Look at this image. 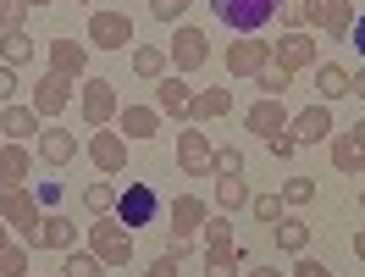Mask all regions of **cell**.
<instances>
[{
    "mask_svg": "<svg viewBox=\"0 0 365 277\" xmlns=\"http://www.w3.org/2000/svg\"><path fill=\"white\" fill-rule=\"evenodd\" d=\"M200 233H205V250H227V244H232V216H227V211H222V216H205V228H200Z\"/></svg>",
    "mask_w": 365,
    "mask_h": 277,
    "instance_id": "38",
    "label": "cell"
},
{
    "mask_svg": "<svg viewBox=\"0 0 365 277\" xmlns=\"http://www.w3.org/2000/svg\"><path fill=\"white\" fill-rule=\"evenodd\" d=\"M294 277H338V272H332L327 261H310V255H299V261H294Z\"/></svg>",
    "mask_w": 365,
    "mask_h": 277,
    "instance_id": "43",
    "label": "cell"
},
{
    "mask_svg": "<svg viewBox=\"0 0 365 277\" xmlns=\"http://www.w3.org/2000/svg\"><path fill=\"white\" fill-rule=\"evenodd\" d=\"M360 211H365V188H360Z\"/></svg>",
    "mask_w": 365,
    "mask_h": 277,
    "instance_id": "55",
    "label": "cell"
},
{
    "mask_svg": "<svg viewBox=\"0 0 365 277\" xmlns=\"http://www.w3.org/2000/svg\"><path fill=\"white\" fill-rule=\"evenodd\" d=\"M50 72H61V78H83L89 72V50L78 45V39H50Z\"/></svg>",
    "mask_w": 365,
    "mask_h": 277,
    "instance_id": "17",
    "label": "cell"
},
{
    "mask_svg": "<svg viewBox=\"0 0 365 277\" xmlns=\"http://www.w3.org/2000/svg\"><path fill=\"white\" fill-rule=\"evenodd\" d=\"M6 94H17V67L0 61V100H6Z\"/></svg>",
    "mask_w": 365,
    "mask_h": 277,
    "instance_id": "48",
    "label": "cell"
},
{
    "mask_svg": "<svg viewBox=\"0 0 365 277\" xmlns=\"http://www.w3.org/2000/svg\"><path fill=\"white\" fill-rule=\"evenodd\" d=\"M266 61H272V45L255 39V34H244V39H232V45H227V78H255Z\"/></svg>",
    "mask_w": 365,
    "mask_h": 277,
    "instance_id": "9",
    "label": "cell"
},
{
    "mask_svg": "<svg viewBox=\"0 0 365 277\" xmlns=\"http://www.w3.org/2000/svg\"><path fill=\"white\" fill-rule=\"evenodd\" d=\"M349 89H354V72L343 67V61H321V67H316V94H321V106L343 100Z\"/></svg>",
    "mask_w": 365,
    "mask_h": 277,
    "instance_id": "19",
    "label": "cell"
},
{
    "mask_svg": "<svg viewBox=\"0 0 365 277\" xmlns=\"http://www.w3.org/2000/svg\"><path fill=\"white\" fill-rule=\"evenodd\" d=\"M332 166L349 172V178L365 172V150H360V138H354V134H338V138H332Z\"/></svg>",
    "mask_w": 365,
    "mask_h": 277,
    "instance_id": "27",
    "label": "cell"
},
{
    "mask_svg": "<svg viewBox=\"0 0 365 277\" xmlns=\"http://www.w3.org/2000/svg\"><path fill=\"white\" fill-rule=\"evenodd\" d=\"M210 178H244V150H216V172H210Z\"/></svg>",
    "mask_w": 365,
    "mask_h": 277,
    "instance_id": "40",
    "label": "cell"
},
{
    "mask_svg": "<svg viewBox=\"0 0 365 277\" xmlns=\"http://www.w3.org/2000/svg\"><path fill=\"white\" fill-rule=\"evenodd\" d=\"M89 250L100 255L106 266H128V261H133V233L106 211V216H94V228H89Z\"/></svg>",
    "mask_w": 365,
    "mask_h": 277,
    "instance_id": "3",
    "label": "cell"
},
{
    "mask_svg": "<svg viewBox=\"0 0 365 277\" xmlns=\"http://www.w3.org/2000/svg\"><path fill=\"white\" fill-rule=\"evenodd\" d=\"M216 206L227 211V216H232V211H244V206H250V188L238 183V178H216Z\"/></svg>",
    "mask_w": 365,
    "mask_h": 277,
    "instance_id": "34",
    "label": "cell"
},
{
    "mask_svg": "<svg viewBox=\"0 0 365 277\" xmlns=\"http://www.w3.org/2000/svg\"><path fill=\"white\" fill-rule=\"evenodd\" d=\"M304 244H310V222H304V216H282V222H277V250L304 255Z\"/></svg>",
    "mask_w": 365,
    "mask_h": 277,
    "instance_id": "28",
    "label": "cell"
},
{
    "mask_svg": "<svg viewBox=\"0 0 365 277\" xmlns=\"http://www.w3.org/2000/svg\"><path fill=\"white\" fill-rule=\"evenodd\" d=\"M166 67H172V61H166V50H155V45H138L133 50V72H138V78H155V84H160Z\"/></svg>",
    "mask_w": 365,
    "mask_h": 277,
    "instance_id": "30",
    "label": "cell"
},
{
    "mask_svg": "<svg viewBox=\"0 0 365 277\" xmlns=\"http://www.w3.org/2000/svg\"><path fill=\"white\" fill-rule=\"evenodd\" d=\"M288 134L299 138V144H321V138H332L338 128H332V106H304V111L288 116Z\"/></svg>",
    "mask_w": 365,
    "mask_h": 277,
    "instance_id": "10",
    "label": "cell"
},
{
    "mask_svg": "<svg viewBox=\"0 0 365 277\" xmlns=\"http://www.w3.org/2000/svg\"><path fill=\"white\" fill-rule=\"evenodd\" d=\"M288 78H294V72L272 67V61H266V67L255 72V84H260V94H266V100H282V94H288Z\"/></svg>",
    "mask_w": 365,
    "mask_h": 277,
    "instance_id": "36",
    "label": "cell"
},
{
    "mask_svg": "<svg viewBox=\"0 0 365 277\" xmlns=\"http://www.w3.org/2000/svg\"><path fill=\"white\" fill-rule=\"evenodd\" d=\"M178 6H188V0H178Z\"/></svg>",
    "mask_w": 365,
    "mask_h": 277,
    "instance_id": "58",
    "label": "cell"
},
{
    "mask_svg": "<svg viewBox=\"0 0 365 277\" xmlns=\"http://www.w3.org/2000/svg\"><path fill=\"white\" fill-rule=\"evenodd\" d=\"M89 161L100 166V172H122V166H128V138L116 134V128H94V138H89Z\"/></svg>",
    "mask_w": 365,
    "mask_h": 277,
    "instance_id": "13",
    "label": "cell"
},
{
    "mask_svg": "<svg viewBox=\"0 0 365 277\" xmlns=\"http://www.w3.org/2000/svg\"><path fill=\"white\" fill-rule=\"evenodd\" d=\"M266 150H272V156H282V161H288V156H294V150H299V138L288 134V128H282V134H277V138H266Z\"/></svg>",
    "mask_w": 365,
    "mask_h": 277,
    "instance_id": "45",
    "label": "cell"
},
{
    "mask_svg": "<svg viewBox=\"0 0 365 277\" xmlns=\"http://www.w3.org/2000/svg\"><path fill=\"white\" fill-rule=\"evenodd\" d=\"M89 45L94 50H133V17H122V11H89Z\"/></svg>",
    "mask_w": 365,
    "mask_h": 277,
    "instance_id": "8",
    "label": "cell"
},
{
    "mask_svg": "<svg viewBox=\"0 0 365 277\" xmlns=\"http://www.w3.org/2000/svg\"><path fill=\"white\" fill-rule=\"evenodd\" d=\"M310 23H316L327 39H349V28H354V6H349V0H310Z\"/></svg>",
    "mask_w": 365,
    "mask_h": 277,
    "instance_id": "11",
    "label": "cell"
},
{
    "mask_svg": "<svg viewBox=\"0 0 365 277\" xmlns=\"http://www.w3.org/2000/svg\"><path fill=\"white\" fill-rule=\"evenodd\" d=\"M277 6H282V0H210V11H216L238 39H244V34H260V28L277 17Z\"/></svg>",
    "mask_w": 365,
    "mask_h": 277,
    "instance_id": "2",
    "label": "cell"
},
{
    "mask_svg": "<svg viewBox=\"0 0 365 277\" xmlns=\"http://www.w3.org/2000/svg\"><path fill=\"white\" fill-rule=\"evenodd\" d=\"M160 255H172V261H188V255H194V238H182V233H172V238H166V250Z\"/></svg>",
    "mask_w": 365,
    "mask_h": 277,
    "instance_id": "46",
    "label": "cell"
},
{
    "mask_svg": "<svg viewBox=\"0 0 365 277\" xmlns=\"http://www.w3.org/2000/svg\"><path fill=\"white\" fill-rule=\"evenodd\" d=\"M78 6H94V0H78Z\"/></svg>",
    "mask_w": 365,
    "mask_h": 277,
    "instance_id": "56",
    "label": "cell"
},
{
    "mask_svg": "<svg viewBox=\"0 0 365 277\" xmlns=\"http://www.w3.org/2000/svg\"><path fill=\"white\" fill-rule=\"evenodd\" d=\"M116 134L144 144V138L160 134V111H155V106H122V111H116Z\"/></svg>",
    "mask_w": 365,
    "mask_h": 277,
    "instance_id": "16",
    "label": "cell"
},
{
    "mask_svg": "<svg viewBox=\"0 0 365 277\" xmlns=\"http://www.w3.org/2000/svg\"><path fill=\"white\" fill-rule=\"evenodd\" d=\"M61 277H106V261L94 250H67V266H61Z\"/></svg>",
    "mask_w": 365,
    "mask_h": 277,
    "instance_id": "32",
    "label": "cell"
},
{
    "mask_svg": "<svg viewBox=\"0 0 365 277\" xmlns=\"http://www.w3.org/2000/svg\"><path fill=\"white\" fill-rule=\"evenodd\" d=\"M150 17H160V23L178 28L182 23V6H178V0H150Z\"/></svg>",
    "mask_w": 365,
    "mask_h": 277,
    "instance_id": "44",
    "label": "cell"
},
{
    "mask_svg": "<svg viewBox=\"0 0 365 277\" xmlns=\"http://www.w3.org/2000/svg\"><path fill=\"white\" fill-rule=\"evenodd\" d=\"M39 250H78V222H67L61 211H50L39 222Z\"/></svg>",
    "mask_w": 365,
    "mask_h": 277,
    "instance_id": "22",
    "label": "cell"
},
{
    "mask_svg": "<svg viewBox=\"0 0 365 277\" xmlns=\"http://www.w3.org/2000/svg\"><path fill=\"white\" fill-rule=\"evenodd\" d=\"M277 194H282V206H288V211H299V206H310V200H316V178H288Z\"/></svg>",
    "mask_w": 365,
    "mask_h": 277,
    "instance_id": "35",
    "label": "cell"
},
{
    "mask_svg": "<svg viewBox=\"0 0 365 277\" xmlns=\"http://www.w3.org/2000/svg\"><path fill=\"white\" fill-rule=\"evenodd\" d=\"M0 222H6V228H17V238H23L28 250H39V222H45V206H39L23 183H17V188H0Z\"/></svg>",
    "mask_w": 365,
    "mask_h": 277,
    "instance_id": "1",
    "label": "cell"
},
{
    "mask_svg": "<svg viewBox=\"0 0 365 277\" xmlns=\"http://www.w3.org/2000/svg\"><path fill=\"white\" fill-rule=\"evenodd\" d=\"M349 94H360V100H365V67L354 72V89H349Z\"/></svg>",
    "mask_w": 365,
    "mask_h": 277,
    "instance_id": "50",
    "label": "cell"
},
{
    "mask_svg": "<svg viewBox=\"0 0 365 277\" xmlns=\"http://www.w3.org/2000/svg\"><path fill=\"white\" fill-rule=\"evenodd\" d=\"M250 211L266 222V228H277L282 216H288V206H282V194H250Z\"/></svg>",
    "mask_w": 365,
    "mask_h": 277,
    "instance_id": "37",
    "label": "cell"
},
{
    "mask_svg": "<svg viewBox=\"0 0 365 277\" xmlns=\"http://www.w3.org/2000/svg\"><path fill=\"white\" fill-rule=\"evenodd\" d=\"M78 111H83V122H89V128H106V122H116L122 100H116V89L106 84V78H89V84L78 89Z\"/></svg>",
    "mask_w": 365,
    "mask_h": 277,
    "instance_id": "7",
    "label": "cell"
},
{
    "mask_svg": "<svg viewBox=\"0 0 365 277\" xmlns=\"http://www.w3.org/2000/svg\"><path fill=\"white\" fill-rule=\"evenodd\" d=\"M166 61L178 67V78L200 72V67L210 61V39H205V28H194V23H178V28H172V45H166Z\"/></svg>",
    "mask_w": 365,
    "mask_h": 277,
    "instance_id": "5",
    "label": "cell"
},
{
    "mask_svg": "<svg viewBox=\"0 0 365 277\" xmlns=\"http://www.w3.org/2000/svg\"><path fill=\"white\" fill-rule=\"evenodd\" d=\"M178 166H182V178H210L216 172V144L200 128H182L178 134Z\"/></svg>",
    "mask_w": 365,
    "mask_h": 277,
    "instance_id": "6",
    "label": "cell"
},
{
    "mask_svg": "<svg viewBox=\"0 0 365 277\" xmlns=\"http://www.w3.org/2000/svg\"><path fill=\"white\" fill-rule=\"evenodd\" d=\"M354 255H360V261H365V228L354 233Z\"/></svg>",
    "mask_w": 365,
    "mask_h": 277,
    "instance_id": "52",
    "label": "cell"
},
{
    "mask_svg": "<svg viewBox=\"0 0 365 277\" xmlns=\"http://www.w3.org/2000/svg\"><path fill=\"white\" fill-rule=\"evenodd\" d=\"M244 128H250L255 138H277L288 128V106H282V100H255L250 111H244Z\"/></svg>",
    "mask_w": 365,
    "mask_h": 277,
    "instance_id": "15",
    "label": "cell"
},
{
    "mask_svg": "<svg viewBox=\"0 0 365 277\" xmlns=\"http://www.w3.org/2000/svg\"><path fill=\"white\" fill-rule=\"evenodd\" d=\"M272 67H282V72L316 67V39H310V34H282L272 45Z\"/></svg>",
    "mask_w": 365,
    "mask_h": 277,
    "instance_id": "12",
    "label": "cell"
},
{
    "mask_svg": "<svg viewBox=\"0 0 365 277\" xmlns=\"http://www.w3.org/2000/svg\"><path fill=\"white\" fill-rule=\"evenodd\" d=\"M23 6H50V0H23Z\"/></svg>",
    "mask_w": 365,
    "mask_h": 277,
    "instance_id": "54",
    "label": "cell"
},
{
    "mask_svg": "<svg viewBox=\"0 0 365 277\" xmlns=\"http://www.w3.org/2000/svg\"><path fill=\"white\" fill-rule=\"evenodd\" d=\"M28 166H34V156H28L23 144H0V188H17V183H28Z\"/></svg>",
    "mask_w": 365,
    "mask_h": 277,
    "instance_id": "23",
    "label": "cell"
},
{
    "mask_svg": "<svg viewBox=\"0 0 365 277\" xmlns=\"http://www.w3.org/2000/svg\"><path fill=\"white\" fill-rule=\"evenodd\" d=\"M238 266H244L238 244H227V250H205V277H238Z\"/></svg>",
    "mask_w": 365,
    "mask_h": 277,
    "instance_id": "31",
    "label": "cell"
},
{
    "mask_svg": "<svg viewBox=\"0 0 365 277\" xmlns=\"http://www.w3.org/2000/svg\"><path fill=\"white\" fill-rule=\"evenodd\" d=\"M166 216H172V233H182V238H194V233L205 228V216H210V211H205V200H200V194H178Z\"/></svg>",
    "mask_w": 365,
    "mask_h": 277,
    "instance_id": "18",
    "label": "cell"
},
{
    "mask_svg": "<svg viewBox=\"0 0 365 277\" xmlns=\"http://www.w3.org/2000/svg\"><path fill=\"white\" fill-rule=\"evenodd\" d=\"M28 23V6L23 0H0V34H17Z\"/></svg>",
    "mask_w": 365,
    "mask_h": 277,
    "instance_id": "41",
    "label": "cell"
},
{
    "mask_svg": "<svg viewBox=\"0 0 365 277\" xmlns=\"http://www.w3.org/2000/svg\"><path fill=\"white\" fill-rule=\"evenodd\" d=\"M0 277H28V244L11 238L6 222H0Z\"/></svg>",
    "mask_w": 365,
    "mask_h": 277,
    "instance_id": "26",
    "label": "cell"
},
{
    "mask_svg": "<svg viewBox=\"0 0 365 277\" xmlns=\"http://www.w3.org/2000/svg\"><path fill=\"white\" fill-rule=\"evenodd\" d=\"M250 277H288V272H277V266H255Z\"/></svg>",
    "mask_w": 365,
    "mask_h": 277,
    "instance_id": "51",
    "label": "cell"
},
{
    "mask_svg": "<svg viewBox=\"0 0 365 277\" xmlns=\"http://www.w3.org/2000/svg\"><path fill=\"white\" fill-rule=\"evenodd\" d=\"M0 144H6V134H0Z\"/></svg>",
    "mask_w": 365,
    "mask_h": 277,
    "instance_id": "57",
    "label": "cell"
},
{
    "mask_svg": "<svg viewBox=\"0 0 365 277\" xmlns=\"http://www.w3.org/2000/svg\"><path fill=\"white\" fill-rule=\"evenodd\" d=\"M0 61H6V67H28V61H34V39H28L23 28H17V34H0Z\"/></svg>",
    "mask_w": 365,
    "mask_h": 277,
    "instance_id": "29",
    "label": "cell"
},
{
    "mask_svg": "<svg viewBox=\"0 0 365 277\" xmlns=\"http://www.w3.org/2000/svg\"><path fill=\"white\" fill-rule=\"evenodd\" d=\"M188 106H194V89H188V84H182V78H160L155 84V111L160 116H188Z\"/></svg>",
    "mask_w": 365,
    "mask_h": 277,
    "instance_id": "20",
    "label": "cell"
},
{
    "mask_svg": "<svg viewBox=\"0 0 365 277\" xmlns=\"http://www.w3.org/2000/svg\"><path fill=\"white\" fill-rule=\"evenodd\" d=\"M83 206H89L94 216H106V211H116V188L111 183H89L83 188Z\"/></svg>",
    "mask_w": 365,
    "mask_h": 277,
    "instance_id": "39",
    "label": "cell"
},
{
    "mask_svg": "<svg viewBox=\"0 0 365 277\" xmlns=\"http://www.w3.org/2000/svg\"><path fill=\"white\" fill-rule=\"evenodd\" d=\"M349 134H354V138H360V150H365V122H354V128H349Z\"/></svg>",
    "mask_w": 365,
    "mask_h": 277,
    "instance_id": "53",
    "label": "cell"
},
{
    "mask_svg": "<svg viewBox=\"0 0 365 277\" xmlns=\"http://www.w3.org/2000/svg\"><path fill=\"white\" fill-rule=\"evenodd\" d=\"M67 106H72V78L45 72V78L34 84V111H39V116H61Z\"/></svg>",
    "mask_w": 365,
    "mask_h": 277,
    "instance_id": "14",
    "label": "cell"
},
{
    "mask_svg": "<svg viewBox=\"0 0 365 277\" xmlns=\"http://www.w3.org/2000/svg\"><path fill=\"white\" fill-rule=\"evenodd\" d=\"M277 23H282V34H304L310 28V0H282L277 6Z\"/></svg>",
    "mask_w": 365,
    "mask_h": 277,
    "instance_id": "33",
    "label": "cell"
},
{
    "mask_svg": "<svg viewBox=\"0 0 365 277\" xmlns=\"http://www.w3.org/2000/svg\"><path fill=\"white\" fill-rule=\"evenodd\" d=\"M39 161H45V166L78 161V138H72L67 128H45V134H39Z\"/></svg>",
    "mask_w": 365,
    "mask_h": 277,
    "instance_id": "21",
    "label": "cell"
},
{
    "mask_svg": "<svg viewBox=\"0 0 365 277\" xmlns=\"http://www.w3.org/2000/svg\"><path fill=\"white\" fill-rule=\"evenodd\" d=\"M34 200H39V206H50V211H56V200H61V183H39V188H34Z\"/></svg>",
    "mask_w": 365,
    "mask_h": 277,
    "instance_id": "47",
    "label": "cell"
},
{
    "mask_svg": "<svg viewBox=\"0 0 365 277\" xmlns=\"http://www.w3.org/2000/svg\"><path fill=\"white\" fill-rule=\"evenodd\" d=\"M232 111L227 89H194V106H188V122H216V116Z\"/></svg>",
    "mask_w": 365,
    "mask_h": 277,
    "instance_id": "25",
    "label": "cell"
},
{
    "mask_svg": "<svg viewBox=\"0 0 365 277\" xmlns=\"http://www.w3.org/2000/svg\"><path fill=\"white\" fill-rule=\"evenodd\" d=\"M116 222L128 233H138V228H150L160 216V194L150 183H128V188H116V211H111Z\"/></svg>",
    "mask_w": 365,
    "mask_h": 277,
    "instance_id": "4",
    "label": "cell"
},
{
    "mask_svg": "<svg viewBox=\"0 0 365 277\" xmlns=\"http://www.w3.org/2000/svg\"><path fill=\"white\" fill-rule=\"evenodd\" d=\"M0 134L11 138V144H17V138H39V111H34V106H6V111H0Z\"/></svg>",
    "mask_w": 365,
    "mask_h": 277,
    "instance_id": "24",
    "label": "cell"
},
{
    "mask_svg": "<svg viewBox=\"0 0 365 277\" xmlns=\"http://www.w3.org/2000/svg\"><path fill=\"white\" fill-rule=\"evenodd\" d=\"M144 277H182V261H172V255H155V261L144 266Z\"/></svg>",
    "mask_w": 365,
    "mask_h": 277,
    "instance_id": "42",
    "label": "cell"
},
{
    "mask_svg": "<svg viewBox=\"0 0 365 277\" xmlns=\"http://www.w3.org/2000/svg\"><path fill=\"white\" fill-rule=\"evenodd\" d=\"M349 39H354V50H360V61H365V11L354 17V28H349Z\"/></svg>",
    "mask_w": 365,
    "mask_h": 277,
    "instance_id": "49",
    "label": "cell"
}]
</instances>
